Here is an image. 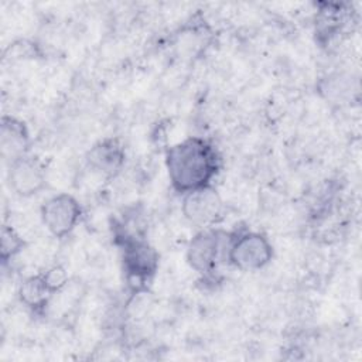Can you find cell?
<instances>
[{"label":"cell","instance_id":"30bf717a","mask_svg":"<svg viewBox=\"0 0 362 362\" xmlns=\"http://www.w3.org/2000/svg\"><path fill=\"white\" fill-rule=\"evenodd\" d=\"M54 296L55 293L48 286L47 280L42 276V272L25 277L18 287L20 301L33 311L44 310Z\"/></svg>","mask_w":362,"mask_h":362},{"label":"cell","instance_id":"52a82bcc","mask_svg":"<svg viewBox=\"0 0 362 362\" xmlns=\"http://www.w3.org/2000/svg\"><path fill=\"white\" fill-rule=\"evenodd\" d=\"M7 181L16 195L30 198L41 192L47 185L45 165L38 157L25 154L8 163Z\"/></svg>","mask_w":362,"mask_h":362},{"label":"cell","instance_id":"ba28073f","mask_svg":"<svg viewBox=\"0 0 362 362\" xmlns=\"http://www.w3.org/2000/svg\"><path fill=\"white\" fill-rule=\"evenodd\" d=\"M30 133L24 122L3 116L0 124V150L1 157L8 163L28 154Z\"/></svg>","mask_w":362,"mask_h":362},{"label":"cell","instance_id":"7c38bea8","mask_svg":"<svg viewBox=\"0 0 362 362\" xmlns=\"http://www.w3.org/2000/svg\"><path fill=\"white\" fill-rule=\"evenodd\" d=\"M42 276L55 294H58L68 286V273L61 264H54L48 267L45 272H42Z\"/></svg>","mask_w":362,"mask_h":362},{"label":"cell","instance_id":"5b68a950","mask_svg":"<svg viewBox=\"0 0 362 362\" xmlns=\"http://www.w3.org/2000/svg\"><path fill=\"white\" fill-rule=\"evenodd\" d=\"M225 252L226 245L223 246L222 233L215 229H205L192 236L187 246L185 259L192 270L206 276L216 270Z\"/></svg>","mask_w":362,"mask_h":362},{"label":"cell","instance_id":"8fae6325","mask_svg":"<svg viewBox=\"0 0 362 362\" xmlns=\"http://www.w3.org/2000/svg\"><path fill=\"white\" fill-rule=\"evenodd\" d=\"M24 246H25L24 238L13 226L3 225L1 238H0L1 260L7 263L13 257H16L18 253H21Z\"/></svg>","mask_w":362,"mask_h":362},{"label":"cell","instance_id":"7a4b0ae2","mask_svg":"<svg viewBox=\"0 0 362 362\" xmlns=\"http://www.w3.org/2000/svg\"><path fill=\"white\" fill-rule=\"evenodd\" d=\"M225 257L233 267L242 272H255L270 263L273 246L264 235L246 230L228 239Z\"/></svg>","mask_w":362,"mask_h":362},{"label":"cell","instance_id":"6da1fadb","mask_svg":"<svg viewBox=\"0 0 362 362\" xmlns=\"http://www.w3.org/2000/svg\"><path fill=\"white\" fill-rule=\"evenodd\" d=\"M165 168L173 188L182 195L212 185L221 170V157L209 141L187 137L167 150Z\"/></svg>","mask_w":362,"mask_h":362},{"label":"cell","instance_id":"8992f818","mask_svg":"<svg viewBox=\"0 0 362 362\" xmlns=\"http://www.w3.org/2000/svg\"><path fill=\"white\" fill-rule=\"evenodd\" d=\"M181 211L191 223L209 226L222 218L223 201L214 185H206L182 194Z\"/></svg>","mask_w":362,"mask_h":362},{"label":"cell","instance_id":"3957f363","mask_svg":"<svg viewBox=\"0 0 362 362\" xmlns=\"http://www.w3.org/2000/svg\"><path fill=\"white\" fill-rule=\"evenodd\" d=\"M122 260L129 283L137 288H141L158 267V253L139 236L122 238Z\"/></svg>","mask_w":362,"mask_h":362},{"label":"cell","instance_id":"277c9868","mask_svg":"<svg viewBox=\"0 0 362 362\" xmlns=\"http://www.w3.org/2000/svg\"><path fill=\"white\" fill-rule=\"evenodd\" d=\"M82 208L71 194H57L49 197L40 209V218L45 229L54 238L68 236L79 223Z\"/></svg>","mask_w":362,"mask_h":362},{"label":"cell","instance_id":"9c48e42d","mask_svg":"<svg viewBox=\"0 0 362 362\" xmlns=\"http://www.w3.org/2000/svg\"><path fill=\"white\" fill-rule=\"evenodd\" d=\"M86 160L89 167L100 175L113 177L124 163V150L116 139H105L89 150Z\"/></svg>","mask_w":362,"mask_h":362}]
</instances>
